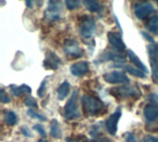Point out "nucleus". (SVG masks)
<instances>
[{
  "label": "nucleus",
  "instance_id": "7ed1b4c3",
  "mask_svg": "<svg viewBox=\"0 0 158 142\" xmlns=\"http://www.w3.org/2000/svg\"><path fill=\"white\" fill-rule=\"evenodd\" d=\"M95 29H96V24L94 18L89 16H83L81 18L79 27V31L83 39H90L94 33Z\"/></svg>",
  "mask_w": 158,
  "mask_h": 142
},
{
  "label": "nucleus",
  "instance_id": "aec40b11",
  "mask_svg": "<svg viewBox=\"0 0 158 142\" xmlns=\"http://www.w3.org/2000/svg\"><path fill=\"white\" fill-rule=\"evenodd\" d=\"M124 68L125 70L131 74L132 76L136 77V78H139V79H145L146 78V73H144L143 71H142L141 69L139 68H136L132 66H130V65H125L124 66Z\"/></svg>",
  "mask_w": 158,
  "mask_h": 142
},
{
  "label": "nucleus",
  "instance_id": "f3484780",
  "mask_svg": "<svg viewBox=\"0 0 158 142\" xmlns=\"http://www.w3.org/2000/svg\"><path fill=\"white\" fill-rule=\"evenodd\" d=\"M50 134L55 139H60L62 137V131L60 128V125L56 119H53L51 121V128H50Z\"/></svg>",
  "mask_w": 158,
  "mask_h": 142
},
{
  "label": "nucleus",
  "instance_id": "7c9ffc66",
  "mask_svg": "<svg viewBox=\"0 0 158 142\" xmlns=\"http://www.w3.org/2000/svg\"><path fill=\"white\" fill-rule=\"evenodd\" d=\"M45 87H46V79H44L37 91V94L39 97H43V95L44 94V91H45Z\"/></svg>",
  "mask_w": 158,
  "mask_h": 142
},
{
  "label": "nucleus",
  "instance_id": "20e7f679",
  "mask_svg": "<svg viewBox=\"0 0 158 142\" xmlns=\"http://www.w3.org/2000/svg\"><path fill=\"white\" fill-rule=\"evenodd\" d=\"M155 12V6L149 2H138L134 5V14L137 18L143 20Z\"/></svg>",
  "mask_w": 158,
  "mask_h": 142
},
{
  "label": "nucleus",
  "instance_id": "1a4fd4ad",
  "mask_svg": "<svg viewBox=\"0 0 158 142\" xmlns=\"http://www.w3.org/2000/svg\"><path fill=\"white\" fill-rule=\"evenodd\" d=\"M109 93L113 95L115 98H126L130 96H135L138 95L139 92L136 91V89L129 86H122L118 88H112L109 90Z\"/></svg>",
  "mask_w": 158,
  "mask_h": 142
},
{
  "label": "nucleus",
  "instance_id": "f8f14e48",
  "mask_svg": "<svg viewBox=\"0 0 158 142\" xmlns=\"http://www.w3.org/2000/svg\"><path fill=\"white\" fill-rule=\"evenodd\" d=\"M69 69L73 76L81 77L89 72V64L85 61H80L71 65Z\"/></svg>",
  "mask_w": 158,
  "mask_h": 142
},
{
  "label": "nucleus",
  "instance_id": "9b49d317",
  "mask_svg": "<svg viewBox=\"0 0 158 142\" xmlns=\"http://www.w3.org/2000/svg\"><path fill=\"white\" fill-rule=\"evenodd\" d=\"M107 38H108L109 43L118 51L123 52L126 50V44L124 43L122 38H121V35L118 34V32L109 31L107 33Z\"/></svg>",
  "mask_w": 158,
  "mask_h": 142
},
{
  "label": "nucleus",
  "instance_id": "e433bc0d",
  "mask_svg": "<svg viewBox=\"0 0 158 142\" xmlns=\"http://www.w3.org/2000/svg\"><path fill=\"white\" fill-rule=\"evenodd\" d=\"M21 133H22L24 136H26V137H31V133H30V130H29L26 127H23V128H21Z\"/></svg>",
  "mask_w": 158,
  "mask_h": 142
},
{
  "label": "nucleus",
  "instance_id": "4c0bfd02",
  "mask_svg": "<svg viewBox=\"0 0 158 142\" xmlns=\"http://www.w3.org/2000/svg\"><path fill=\"white\" fill-rule=\"evenodd\" d=\"M142 34H143V36L147 41H149V42H151V43H154V39H153L148 33H146V32H144V31H142Z\"/></svg>",
  "mask_w": 158,
  "mask_h": 142
},
{
  "label": "nucleus",
  "instance_id": "ddd939ff",
  "mask_svg": "<svg viewBox=\"0 0 158 142\" xmlns=\"http://www.w3.org/2000/svg\"><path fill=\"white\" fill-rule=\"evenodd\" d=\"M143 115L147 121L155 122L158 119V106L156 104H147L143 109Z\"/></svg>",
  "mask_w": 158,
  "mask_h": 142
},
{
  "label": "nucleus",
  "instance_id": "6ab92c4d",
  "mask_svg": "<svg viewBox=\"0 0 158 142\" xmlns=\"http://www.w3.org/2000/svg\"><path fill=\"white\" fill-rule=\"evenodd\" d=\"M4 121L8 126H14L18 122L17 115L10 110H6L4 112Z\"/></svg>",
  "mask_w": 158,
  "mask_h": 142
},
{
  "label": "nucleus",
  "instance_id": "0eeeda50",
  "mask_svg": "<svg viewBox=\"0 0 158 142\" xmlns=\"http://www.w3.org/2000/svg\"><path fill=\"white\" fill-rule=\"evenodd\" d=\"M105 81L110 84H118V83H129V77L120 71H113L110 73H106L103 76Z\"/></svg>",
  "mask_w": 158,
  "mask_h": 142
},
{
  "label": "nucleus",
  "instance_id": "9d476101",
  "mask_svg": "<svg viewBox=\"0 0 158 142\" xmlns=\"http://www.w3.org/2000/svg\"><path fill=\"white\" fill-rule=\"evenodd\" d=\"M62 64L61 59L54 52L48 51L45 55V59L44 60V67L46 69L56 70L58 67Z\"/></svg>",
  "mask_w": 158,
  "mask_h": 142
},
{
  "label": "nucleus",
  "instance_id": "f257e3e1",
  "mask_svg": "<svg viewBox=\"0 0 158 142\" xmlns=\"http://www.w3.org/2000/svg\"><path fill=\"white\" fill-rule=\"evenodd\" d=\"M81 106L83 114L86 116H94L104 113L105 103L99 99L91 95L84 94L81 98Z\"/></svg>",
  "mask_w": 158,
  "mask_h": 142
},
{
  "label": "nucleus",
  "instance_id": "f03ea898",
  "mask_svg": "<svg viewBox=\"0 0 158 142\" xmlns=\"http://www.w3.org/2000/svg\"><path fill=\"white\" fill-rule=\"evenodd\" d=\"M78 99H79V91H74L72 95L70 96V98L69 99L68 103H66V105L64 107L65 117L68 120L76 119L81 116V112L79 110Z\"/></svg>",
  "mask_w": 158,
  "mask_h": 142
},
{
  "label": "nucleus",
  "instance_id": "c756f323",
  "mask_svg": "<svg viewBox=\"0 0 158 142\" xmlns=\"http://www.w3.org/2000/svg\"><path fill=\"white\" fill-rule=\"evenodd\" d=\"M99 125L100 124L93 126V128L91 129V136L92 137H98L99 135H101V127Z\"/></svg>",
  "mask_w": 158,
  "mask_h": 142
},
{
  "label": "nucleus",
  "instance_id": "4be33fe9",
  "mask_svg": "<svg viewBox=\"0 0 158 142\" xmlns=\"http://www.w3.org/2000/svg\"><path fill=\"white\" fill-rule=\"evenodd\" d=\"M150 63L152 67L153 80L158 84V57H150Z\"/></svg>",
  "mask_w": 158,
  "mask_h": 142
},
{
  "label": "nucleus",
  "instance_id": "bb28decb",
  "mask_svg": "<svg viewBox=\"0 0 158 142\" xmlns=\"http://www.w3.org/2000/svg\"><path fill=\"white\" fill-rule=\"evenodd\" d=\"M66 142H88V140L85 136L78 135V136H72L68 138Z\"/></svg>",
  "mask_w": 158,
  "mask_h": 142
},
{
  "label": "nucleus",
  "instance_id": "2f4dec72",
  "mask_svg": "<svg viewBox=\"0 0 158 142\" xmlns=\"http://www.w3.org/2000/svg\"><path fill=\"white\" fill-rule=\"evenodd\" d=\"M33 129L34 130H36L42 137H44V138H46V133H45V130H44V127L42 126V125H40V124H37V125H35V126H33Z\"/></svg>",
  "mask_w": 158,
  "mask_h": 142
},
{
  "label": "nucleus",
  "instance_id": "c9c22d12",
  "mask_svg": "<svg viewBox=\"0 0 158 142\" xmlns=\"http://www.w3.org/2000/svg\"><path fill=\"white\" fill-rule=\"evenodd\" d=\"M150 100L158 106V93H153L151 96H150Z\"/></svg>",
  "mask_w": 158,
  "mask_h": 142
},
{
  "label": "nucleus",
  "instance_id": "f704fd0d",
  "mask_svg": "<svg viewBox=\"0 0 158 142\" xmlns=\"http://www.w3.org/2000/svg\"><path fill=\"white\" fill-rule=\"evenodd\" d=\"M126 141L127 142H138L136 140V137L133 133H128L126 137Z\"/></svg>",
  "mask_w": 158,
  "mask_h": 142
},
{
  "label": "nucleus",
  "instance_id": "a878e982",
  "mask_svg": "<svg viewBox=\"0 0 158 142\" xmlns=\"http://www.w3.org/2000/svg\"><path fill=\"white\" fill-rule=\"evenodd\" d=\"M27 114H28V116H30L31 118H35V119H38V120H40V121H46V117H45V116H42V115H40V114H38V113H36L35 111H33V110H31V109H30L29 111H27Z\"/></svg>",
  "mask_w": 158,
  "mask_h": 142
},
{
  "label": "nucleus",
  "instance_id": "a19ab883",
  "mask_svg": "<svg viewBox=\"0 0 158 142\" xmlns=\"http://www.w3.org/2000/svg\"><path fill=\"white\" fill-rule=\"evenodd\" d=\"M38 142H48L47 140H39Z\"/></svg>",
  "mask_w": 158,
  "mask_h": 142
},
{
  "label": "nucleus",
  "instance_id": "5701e85b",
  "mask_svg": "<svg viewBox=\"0 0 158 142\" xmlns=\"http://www.w3.org/2000/svg\"><path fill=\"white\" fill-rule=\"evenodd\" d=\"M65 5H66L68 9L72 10V9H75V8L80 6L81 1H78V0H67L65 2Z\"/></svg>",
  "mask_w": 158,
  "mask_h": 142
},
{
  "label": "nucleus",
  "instance_id": "412c9836",
  "mask_svg": "<svg viewBox=\"0 0 158 142\" xmlns=\"http://www.w3.org/2000/svg\"><path fill=\"white\" fill-rule=\"evenodd\" d=\"M83 4L90 12H98L101 9L100 3L95 0H85L83 1Z\"/></svg>",
  "mask_w": 158,
  "mask_h": 142
},
{
  "label": "nucleus",
  "instance_id": "58836bf2",
  "mask_svg": "<svg viewBox=\"0 0 158 142\" xmlns=\"http://www.w3.org/2000/svg\"><path fill=\"white\" fill-rule=\"evenodd\" d=\"M90 142H113L111 140H109L108 138H102V139H97L95 140H92Z\"/></svg>",
  "mask_w": 158,
  "mask_h": 142
},
{
  "label": "nucleus",
  "instance_id": "72a5a7b5",
  "mask_svg": "<svg viewBox=\"0 0 158 142\" xmlns=\"http://www.w3.org/2000/svg\"><path fill=\"white\" fill-rule=\"evenodd\" d=\"M143 142H158V138H156L151 135H146L143 138Z\"/></svg>",
  "mask_w": 158,
  "mask_h": 142
},
{
  "label": "nucleus",
  "instance_id": "dca6fc26",
  "mask_svg": "<svg viewBox=\"0 0 158 142\" xmlns=\"http://www.w3.org/2000/svg\"><path fill=\"white\" fill-rule=\"evenodd\" d=\"M70 91V84L66 80L64 81L57 89V99L59 101H63L67 98Z\"/></svg>",
  "mask_w": 158,
  "mask_h": 142
},
{
  "label": "nucleus",
  "instance_id": "473e14b6",
  "mask_svg": "<svg viewBox=\"0 0 158 142\" xmlns=\"http://www.w3.org/2000/svg\"><path fill=\"white\" fill-rule=\"evenodd\" d=\"M19 88H20L21 93H24V94H30V93L31 92V87H29L28 85L23 84V85L19 86Z\"/></svg>",
  "mask_w": 158,
  "mask_h": 142
},
{
  "label": "nucleus",
  "instance_id": "b1692460",
  "mask_svg": "<svg viewBox=\"0 0 158 142\" xmlns=\"http://www.w3.org/2000/svg\"><path fill=\"white\" fill-rule=\"evenodd\" d=\"M150 57H158V43H153L148 46Z\"/></svg>",
  "mask_w": 158,
  "mask_h": 142
},
{
  "label": "nucleus",
  "instance_id": "393cba45",
  "mask_svg": "<svg viewBox=\"0 0 158 142\" xmlns=\"http://www.w3.org/2000/svg\"><path fill=\"white\" fill-rule=\"evenodd\" d=\"M25 104L26 106L30 107V108H37L38 109V104H37V102L34 98H32L31 96H28L26 99H25Z\"/></svg>",
  "mask_w": 158,
  "mask_h": 142
},
{
  "label": "nucleus",
  "instance_id": "4468645a",
  "mask_svg": "<svg viewBox=\"0 0 158 142\" xmlns=\"http://www.w3.org/2000/svg\"><path fill=\"white\" fill-rule=\"evenodd\" d=\"M124 56L118 53H115L113 51H109V52H106L103 53L98 59L95 61V63H102V62H106V61H109V60H115V61H119V60H123Z\"/></svg>",
  "mask_w": 158,
  "mask_h": 142
},
{
  "label": "nucleus",
  "instance_id": "ea45409f",
  "mask_svg": "<svg viewBox=\"0 0 158 142\" xmlns=\"http://www.w3.org/2000/svg\"><path fill=\"white\" fill-rule=\"evenodd\" d=\"M31 4H32L31 1H27V2H26V5H27L28 7H31Z\"/></svg>",
  "mask_w": 158,
  "mask_h": 142
},
{
  "label": "nucleus",
  "instance_id": "c85d7f7f",
  "mask_svg": "<svg viewBox=\"0 0 158 142\" xmlns=\"http://www.w3.org/2000/svg\"><path fill=\"white\" fill-rule=\"evenodd\" d=\"M0 100L3 103H10V98L8 96V94L5 91L4 89H1L0 90Z\"/></svg>",
  "mask_w": 158,
  "mask_h": 142
},
{
  "label": "nucleus",
  "instance_id": "a211bd4d",
  "mask_svg": "<svg viewBox=\"0 0 158 142\" xmlns=\"http://www.w3.org/2000/svg\"><path fill=\"white\" fill-rule=\"evenodd\" d=\"M145 27L149 31L158 36V15L152 17L145 24Z\"/></svg>",
  "mask_w": 158,
  "mask_h": 142
},
{
  "label": "nucleus",
  "instance_id": "cd10ccee",
  "mask_svg": "<svg viewBox=\"0 0 158 142\" xmlns=\"http://www.w3.org/2000/svg\"><path fill=\"white\" fill-rule=\"evenodd\" d=\"M9 89H10L11 93H12L15 97H19V96L22 94V93H21V91H20V88L18 87L17 85L11 84V85H9Z\"/></svg>",
  "mask_w": 158,
  "mask_h": 142
},
{
  "label": "nucleus",
  "instance_id": "423d86ee",
  "mask_svg": "<svg viewBox=\"0 0 158 142\" xmlns=\"http://www.w3.org/2000/svg\"><path fill=\"white\" fill-rule=\"evenodd\" d=\"M62 11V3L60 1L51 0L48 2L46 11L44 13L45 17L50 20H57L61 17Z\"/></svg>",
  "mask_w": 158,
  "mask_h": 142
},
{
  "label": "nucleus",
  "instance_id": "6e6552de",
  "mask_svg": "<svg viewBox=\"0 0 158 142\" xmlns=\"http://www.w3.org/2000/svg\"><path fill=\"white\" fill-rule=\"evenodd\" d=\"M121 108H118L114 114H112L106 122V128L108 133L112 136H115L118 131V124L121 117Z\"/></svg>",
  "mask_w": 158,
  "mask_h": 142
},
{
  "label": "nucleus",
  "instance_id": "2eb2a0df",
  "mask_svg": "<svg viewBox=\"0 0 158 142\" xmlns=\"http://www.w3.org/2000/svg\"><path fill=\"white\" fill-rule=\"evenodd\" d=\"M128 55H129V58H130V60L131 61V63H133L136 67H138L139 69H141V70L143 71L144 73H148V68L145 67V65L141 61V59L136 55V54H135L133 51L130 50V51L128 52Z\"/></svg>",
  "mask_w": 158,
  "mask_h": 142
},
{
  "label": "nucleus",
  "instance_id": "39448f33",
  "mask_svg": "<svg viewBox=\"0 0 158 142\" xmlns=\"http://www.w3.org/2000/svg\"><path fill=\"white\" fill-rule=\"evenodd\" d=\"M63 49L65 54L70 58H78L82 55V50L77 41L73 39H67L64 42Z\"/></svg>",
  "mask_w": 158,
  "mask_h": 142
}]
</instances>
